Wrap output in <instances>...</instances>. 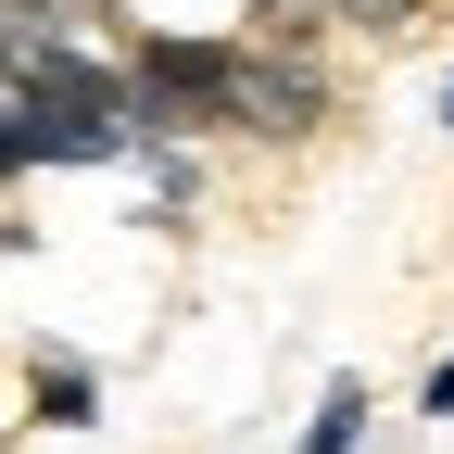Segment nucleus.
<instances>
[{
    "mask_svg": "<svg viewBox=\"0 0 454 454\" xmlns=\"http://www.w3.org/2000/svg\"><path fill=\"white\" fill-rule=\"evenodd\" d=\"M127 114L139 139H227L240 127V26H127Z\"/></svg>",
    "mask_w": 454,
    "mask_h": 454,
    "instance_id": "nucleus-1",
    "label": "nucleus"
},
{
    "mask_svg": "<svg viewBox=\"0 0 454 454\" xmlns=\"http://www.w3.org/2000/svg\"><path fill=\"white\" fill-rule=\"evenodd\" d=\"M340 127V76H328V51H291V38H240V127L227 139H253V152H303Z\"/></svg>",
    "mask_w": 454,
    "mask_h": 454,
    "instance_id": "nucleus-2",
    "label": "nucleus"
},
{
    "mask_svg": "<svg viewBox=\"0 0 454 454\" xmlns=\"http://www.w3.org/2000/svg\"><path fill=\"white\" fill-rule=\"evenodd\" d=\"M26 429H101V366L64 354V340H38L26 354Z\"/></svg>",
    "mask_w": 454,
    "mask_h": 454,
    "instance_id": "nucleus-3",
    "label": "nucleus"
},
{
    "mask_svg": "<svg viewBox=\"0 0 454 454\" xmlns=\"http://www.w3.org/2000/svg\"><path fill=\"white\" fill-rule=\"evenodd\" d=\"M127 177L152 190V227H177V215L202 202V139H139V152H127Z\"/></svg>",
    "mask_w": 454,
    "mask_h": 454,
    "instance_id": "nucleus-4",
    "label": "nucleus"
},
{
    "mask_svg": "<svg viewBox=\"0 0 454 454\" xmlns=\"http://www.w3.org/2000/svg\"><path fill=\"white\" fill-rule=\"evenodd\" d=\"M366 417H379V391H366V379H328V391H316V417H303V442H291V454H366Z\"/></svg>",
    "mask_w": 454,
    "mask_h": 454,
    "instance_id": "nucleus-5",
    "label": "nucleus"
},
{
    "mask_svg": "<svg viewBox=\"0 0 454 454\" xmlns=\"http://www.w3.org/2000/svg\"><path fill=\"white\" fill-rule=\"evenodd\" d=\"M417 417H429V429H442V417H454V354H442V366H429V379H417Z\"/></svg>",
    "mask_w": 454,
    "mask_h": 454,
    "instance_id": "nucleus-6",
    "label": "nucleus"
},
{
    "mask_svg": "<svg viewBox=\"0 0 454 454\" xmlns=\"http://www.w3.org/2000/svg\"><path fill=\"white\" fill-rule=\"evenodd\" d=\"M26 253H38V227H26L13 202H0V265H26Z\"/></svg>",
    "mask_w": 454,
    "mask_h": 454,
    "instance_id": "nucleus-7",
    "label": "nucleus"
},
{
    "mask_svg": "<svg viewBox=\"0 0 454 454\" xmlns=\"http://www.w3.org/2000/svg\"><path fill=\"white\" fill-rule=\"evenodd\" d=\"M114 13H127V26H164V13H177V0H114Z\"/></svg>",
    "mask_w": 454,
    "mask_h": 454,
    "instance_id": "nucleus-8",
    "label": "nucleus"
},
{
    "mask_svg": "<svg viewBox=\"0 0 454 454\" xmlns=\"http://www.w3.org/2000/svg\"><path fill=\"white\" fill-rule=\"evenodd\" d=\"M442 139H454V76H442Z\"/></svg>",
    "mask_w": 454,
    "mask_h": 454,
    "instance_id": "nucleus-9",
    "label": "nucleus"
}]
</instances>
